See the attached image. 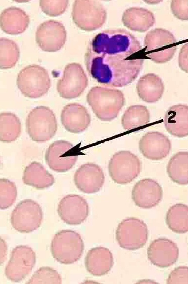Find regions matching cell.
Returning <instances> with one entry per match:
<instances>
[{
	"label": "cell",
	"mask_w": 188,
	"mask_h": 284,
	"mask_svg": "<svg viewBox=\"0 0 188 284\" xmlns=\"http://www.w3.org/2000/svg\"><path fill=\"white\" fill-rule=\"evenodd\" d=\"M148 237L146 224L136 217L123 220L118 224L116 231V238L119 246L128 250H136L143 247Z\"/></svg>",
	"instance_id": "30bf717a"
},
{
	"label": "cell",
	"mask_w": 188,
	"mask_h": 284,
	"mask_svg": "<svg viewBox=\"0 0 188 284\" xmlns=\"http://www.w3.org/2000/svg\"><path fill=\"white\" fill-rule=\"evenodd\" d=\"M142 163L138 157L129 151H120L110 159L108 169L114 182L125 184L131 182L141 172Z\"/></svg>",
	"instance_id": "52a82bcc"
},
{
	"label": "cell",
	"mask_w": 188,
	"mask_h": 284,
	"mask_svg": "<svg viewBox=\"0 0 188 284\" xmlns=\"http://www.w3.org/2000/svg\"><path fill=\"white\" fill-rule=\"evenodd\" d=\"M85 264L86 270L92 275H105L113 267L114 260L112 253L106 247H94L87 253Z\"/></svg>",
	"instance_id": "7402d4cb"
},
{
	"label": "cell",
	"mask_w": 188,
	"mask_h": 284,
	"mask_svg": "<svg viewBox=\"0 0 188 284\" xmlns=\"http://www.w3.org/2000/svg\"><path fill=\"white\" fill-rule=\"evenodd\" d=\"M29 23V16L20 8L10 7L1 13V28L7 34L16 35L22 33L26 30Z\"/></svg>",
	"instance_id": "603a6c76"
},
{
	"label": "cell",
	"mask_w": 188,
	"mask_h": 284,
	"mask_svg": "<svg viewBox=\"0 0 188 284\" xmlns=\"http://www.w3.org/2000/svg\"><path fill=\"white\" fill-rule=\"evenodd\" d=\"M171 9L173 14L181 20H188V1H172Z\"/></svg>",
	"instance_id": "d590c367"
},
{
	"label": "cell",
	"mask_w": 188,
	"mask_h": 284,
	"mask_svg": "<svg viewBox=\"0 0 188 284\" xmlns=\"http://www.w3.org/2000/svg\"><path fill=\"white\" fill-rule=\"evenodd\" d=\"M178 63L181 69L188 73V43L183 45L180 50Z\"/></svg>",
	"instance_id": "8d00e7d4"
},
{
	"label": "cell",
	"mask_w": 188,
	"mask_h": 284,
	"mask_svg": "<svg viewBox=\"0 0 188 284\" xmlns=\"http://www.w3.org/2000/svg\"><path fill=\"white\" fill-rule=\"evenodd\" d=\"M84 247L83 241L77 232L71 230H63L54 236L50 249L53 258L58 262L70 264L81 258Z\"/></svg>",
	"instance_id": "3957f363"
},
{
	"label": "cell",
	"mask_w": 188,
	"mask_h": 284,
	"mask_svg": "<svg viewBox=\"0 0 188 284\" xmlns=\"http://www.w3.org/2000/svg\"><path fill=\"white\" fill-rule=\"evenodd\" d=\"M28 134L32 140L45 142L56 134L57 122L56 116L49 107L38 106L33 108L26 119Z\"/></svg>",
	"instance_id": "5b68a950"
},
{
	"label": "cell",
	"mask_w": 188,
	"mask_h": 284,
	"mask_svg": "<svg viewBox=\"0 0 188 284\" xmlns=\"http://www.w3.org/2000/svg\"><path fill=\"white\" fill-rule=\"evenodd\" d=\"M68 1H40L39 5L42 11L50 16L62 14L68 7Z\"/></svg>",
	"instance_id": "836d02e7"
},
{
	"label": "cell",
	"mask_w": 188,
	"mask_h": 284,
	"mask_svg": "<svg viewBox=\"0 0 188 284\" xmlns=\"http://www.w3.org/2000/svg\"><path fill=\"white\" fill-rule=\"evenodd\" d=\"M61 121L68 131L79 133L87 129L90 124L91 117L84 106L73 103L64 106L61 114Z\"/></svg>",
	"instance_id": "ac0fdd59"
},
{
	"label": "cell",
	"mask_w": 188,
	"mask_h": 284,
	"mask_svg": "<svg viewBox=\"0 0 188 284\" xmlns=\"http://www.w3.org/2000/svg\"><path fill=\"white\" fill-rule=\"evenodd\" d=\"M176 43L175 37L169 31L162 28L151 30L144 39L145 55L155 63H166L173 57Z\"/></svg>",
	"instance_id": "277c9868"
},
{
	"label": "cell",
	"mask_w": 188,
	"mask_h": 284,
	"mask_svg": "<svg viewBox=\"0 0 188 284\" xmlns=\"http://www.w3.org/2000/svg\"><path fill=\"white\" fill-rule=\"evenodd\" d=\"M164 123L167 132L178 138L188 136V105L177 104L166 112Z\"/></svg>",
	"instance_id": "44dd1931"
},
{
	"label": "cell",
	"mask_w": 188,
	"mask_h": 284,
	"mask_svg": "<svg viewBox=\"0 0 188 284\" xmlns=\"http://www.w3.org/2000/svg\"><path fill=\"white\" fill-rule=\"evenodd\" d=\"M139 148L143 155L147 159L159 160L169 154L171 144L168 138L159 132L146 133L140 139Z\"/></svg>",
	"instance_id": "ffe728a7"
},
{
	"label": "cell",
	"mask_w": 188,
	"mask_h": 284,
	"mask_svg": "<svg viewBox=\"0 0 188 284\" xmlns=\"http://www.w3.org/2000/svg\"><path fill=\"white\" fill-rule=\"evenodd\" d=\"M21 132V124L19 118L10 112L0 114V140L10 143L16 140Z\"/></svg>",
	"instance_id": "f546056e"
},
{
	"label": "cell",
	"mask_w": 188,
	"mask_h": 284,
	"mask_svg": "<svg viewBox=\"0 0 188 284\" xmlns=\"http://www.w3.org/2000/svg\"><path fill=\"white\" fill-rule=\"evenodd\" d=\"M16 83L22 93L31 98L45 94L51 87V80L46 70L36 64L28 65L18 74Z\"/></svg>",
	"instance_id": "8992f818"
},
{
	"label": "cell",
	"mask_w": 188,
	"mask_h": 284,
	"mask_svg": "<svg viewBox=\"0 0 188 284\" xmlns=\"http://www.w3.org/2000/svg\"><path fill=\"white\" fill-rule=\"evenodd\" d=\"M166 222L168 228L173 232L184 234L188 232V206L176 204L168 210Z\"/></svg>",
	"instance_id": "83f0119b"
},
{
	"label": "cell",
	"mask_w": 188,
	"mask_h": 284,
	"mask_svg": "<svg viewBox=\"0 0 188 284\" xmlns=\"http://www.w3.org/2000/svg\"><path fill=\"white\" fill-rule=\"evenodd\" d=\"M105 181V176L101 168L95 163L82 164L74 175L76 187L85 193H94L100 191Z\"/></svg>",
	"instance_id": "e0dca14e"
},
{
	"label": "cell",
	"mask_w": 188,
	"mask_h": 284,
	"mask_svg": "<svg viewBox=\"0 0 188 284\" xmlns=\"http://www.w3.org/2000/svg\"><path fill=\"white\" fill-rule=\"evenodd\" d=\"M147 256L153 265L166 268L173 265L179 257V249L172 240L160 238L153 240L147 248Z\"/></svg>",
	"instance_id": "2e32d148"
},
{
	"label": "cell",
	"mask_w": 188,
	"mask_h": 284,
	"mask_svg": "<svg viewBox=\"0 0 188 284\" xmlns=\"http://www.w3.org/2000/svg\"><path fill=\"white\" fill-rule=\"evenodd\" d=\"M167 172L174 182L188 184V152H179L172 156L168 161Z\"/></svg>",
	"instance_id": "4316f807"
},
{
	"label": "cell",
	"mask_w": 188,
	"mask_h": 284,
	"mask_svg": "<svg viewBox=\"0 0 188 284\" xmlns=\"http://www.w3.org/2000/svg\"><path fill=\"white\" fill-rule=\"evenodd\" d=\"M23 181L26 185L42 190L51 186L55 179L41 163L33 161L25 168Z\"/></svg>",
	"instance_id": "484cf974"
},
{
	"label": "cell",
	"mask_w": 188,
	"mask_h": 284,
	"mask_svg": "<svg viewBox=\"0 0 188 284\" xmlns=\"http://www.w3.org/2000/svg\"><path fill=\"white\" fill-rule=\"evenodd\" d=\"M77 158L73 144L64 140H58L51 144L45 156L49 167L58 172H64L71 169Z\"/></svg>",
	"instance_id": "4fadbf2b"
},
{
	"label": "cell",
	"mask_w": 188,
	"mask_h": 284,
	"mask_svg": "<svg viewBox=\"0 0 188 284\" xmlns=\"http://www.w3.org/2000/svg\"><path fill=\"white\" fill-rule=\"evenodd\" d=\"M71 15L75 24L82 30L88 31L101 27L107 18L105 7L96 1H74Z\"/></svg>",
	"instance_id": "ba28073f"
},
{
	"label": "cell",
	"mask_w": 188,
	"mask_h": 284,
	"mask_svg": "<svg viewBox=\"0 0 188 284\" xmlns=\"http://www.w3.org/2000/svg\"><path fill=\"white\" fill-rule=\"evenodd\" d=\"M136 88L138 95L142 100L154 103L162 97L164 86L160 77L154 73H148L139 79Z\"/></svg>",
	"instance_id": "d4e9b609"
},
{
	"label": "cell",
	"mask_w": 188,
	"mask_h": 284,
	"mask_svg": "<svg viewBox=\"0 0 188 284\" xmlns=\"http://www.w3.org/2000/svg\"><path fill=\"white\" fill-rule=\"evenodd\" d=\"M17 191L15 184L6 179H0V208L6 209L15 201Z\"/></svg>",
	"instance_id": "d6a6232c"
},
{
	"label": "cell",
	"mask_w": 188,
	"mask_h": 284,
	"mask_svg": "<svg viewBox=\"0 0 188 284\" xmlns=\"http://www.w3.org/2000/svg\"><path fill=\"white\" fill-rule=\"evenodd\" d=\"M36 262V254L26 245H19L12 251L10 259L5 267V274L12 282L24 279L31 272Z\"/></svg>",
	"instance_id": "8fae6325"
},
{
	"label": "cell",
	"mask_w": 188,
	"mask_h": 284,
	"mask_svg": "<svg viewBox=\"0 0 188 284\" xmlns=\"http://www.w3.org/2000/svg\"><path fill=\"white\" fill-rule=\"evenodd\" d=\"M86 99L96 116L104 121L115 118L125 104L122 91L102 86L92 87Z\"/></svg>",
	"instance_id": "7a4b0ae2"
},
{
	"label": "cell",
	"mask_w": 188,
	"mask_h": 284,
	"mask_svg": "<svg viewBox=\"0 0 188 284\" xmlns=\"http://www.w3.org/2000/svg\"><path fill=\"white\" fill-rule=\"evenodd\" d=\"M150 121V113L146 107L142 105H131L124 112L121 124L126 130L137 129L147 125Z\"/></svg>",
	"instance_id": "f1b7e54d"
},
{
	"label": "cell",
	"mask_w": 188,
	"mask_h": 284,
	"mask_svg": "<svg viewBox=\"0 0 188 284\" xmlns=\"http://www.w3.org/2000/svg\"><path fill=\"white\" fill-rule=\"evenodd\" d=\"M88 84V78L82 66L71 63L65 66L63 76L58 81L57 90L62 98L73 99L82 94Z\"/></svg>",
	"instance_id": "7c38bea8"
},
{
	"label": "cell",
	"mask_w": 188,
	"mask_h": 284,
	"mask_svg": "<svg viewBox=\"0 0 188 284\" xmlns=\"http://www.w3.org/2000/svg\"><path fill=\"white\" fill-rule=\"evenodd\" d=\"M20 56L19 49L13 40L6 38L0 39V67L1 69L13 67Z\"/></svg>",
	"instance_id": "4dcf8cb0"
},
{
	"label": "cell",
	"mask_w": 188,
	"mask_h": 284,
	"mask_svg": "<svg viewBox=\"0 0 188 284\" xmlns=\"http://www.w3.org/2000/svg\"><path fill=\"white\" fill-rule=\"evenodd\" d=\"M58 213L60 218L69 225H78L87 218L89 206L87 201L82 196L69 194L59 202Z\"/></svg>",
	"instance_id": "9a60e30c"
},
{
	"label": "cell",
	"mask_w": 188,
	"mask_h": 284,
	"mask_svg": "<svg viewBox=\"0 0 188 284\" xmlns=\"http://www.w3.org/2000/svg\"><path fill=\"white\" fill-rule=\"evenodd\" d=\"M167 283H188V266H180L169 274Z\"/></svg>",
	"instance_id": "e575fe53"
},
{
	"label": "cell",
	"mask_w": 188,
	"mask_h": 284,
	"mask_svg": "<svg viewBox=\"0 0 188 284\" xmlns=\"http://www.w3.org/2000/svg\"><path fill=\"white\" fill-rule=\"evenodd\" d=\"M145 53L138 40L124 29H108L97 34L85 55L86 68L98 82L122 87L138 76Z\"/></svg>",
	"instance_id": "6da1fadb"
},
{
	"label": "cell",
	"mask_w": 188,
	"mask_h": 284,
	"mask_svg": "<svg viewBox=\"0 0 188 284\" xmlns=\"http://www.w3.org/2000/svg\"><path fill=\"white\" fill-rule=\"evenodd\" d=\"M35 39L38 46L43 51L56 52L65 44L66 31L60 22L49 20L40 24L35 33Z\"/></svg>",
	"instance_id": "5bb4252c"
},
{
	"label": "cell",
	"mask_w": 188,
	"mask_h": 284,
	"mask_svg": "<svg viewBox=\"0 0 188 284\" xmlns=\"http://www.w3.org/2000/svg\"><path fill=\"white\" fill-rule=\"evenodd\" d=\"M122 21L124 26L135 31L144 32L153 26L155 18L150 10L141 7H131L123 13Z\"/></svg>",
	"instance_id": "cb8c5ba5"
},
{
	"label": "cell",
	"mask_w": 188,
	"mask_h": 284,
	"mask_svg": "<svg viewBox=\"0 0 188 284\" xmlns=\"http://www.w3.org/2000/svg\"><path fill=\"white\" fill-rule=\"evenodd\" d=\"M42 209L39 204L32 199L20 201L12 212L11 224L15 230L21 233L35 231L41 224Z\"/></svg>",
	"instance_id": "9c48e42d"
},
{
	"label": "cell",
	"mask_w": 188,
	"mask_h": 284,
	"mask_svg": "<svg viewBox=\"0 0 188 284\" xmlns=\"http://www.w3.org/2000/svg\"><path fill=\"white\" fill-rule=\"evenodd\" d=\"M58 272L48 266H43L36 270L27 283H62Z\"/></svg>",
	"instance_id": "1f68e13d"
},
{
	"label": "cell",
	"mask_w": 188,
	"mask_h": 284,
	"mask_svg": "<svg viewBox=\"0 0 188 284\" xmlns=\"http://www.w3.org/2000/svg\"><path fill=\"white\" fill-rule=\"evenodd\" d=\"M163 191L154 180L146 178L138 181L132 192V199L139 207L149 209L157 206L161 201Z\"/></svg>",
	"instance_id": "d6986e66"
}]
</instances>
